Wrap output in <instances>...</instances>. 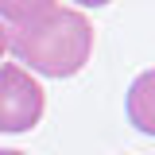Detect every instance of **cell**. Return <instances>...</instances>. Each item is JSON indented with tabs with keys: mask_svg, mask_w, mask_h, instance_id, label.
Returning <instances> with one entry per match:
<instances>
[{
	"mask_svg": "<svg viewBox=\"0 0 155 155\" xmlns=\"http://www.w3.org/2000/svg\"><path fill=\"white\" fill-rule=\"evenodd\" d=\"M8 51L23 62V70L43 78H74L93 54V27L78 8H51L31 23L8 31Z\"/></svg>",
	"mask_w": 155,
	"mask_h": 155,
	"instance_id": "1",
	"label": "cell"
},
{
	"mask_svg": "<svg viewBox=\"0 0 155 155\" xmlns=\"http://www.w3.org/2000/svg\"><path fill=\"white\" fill-rule=\"evenodd\" d=\"M47 109V97L31 70L19 62L0 66V132H31Z\"/></svg>",
	"mask_w": 155,
	"mask_h": 155,
	"instance_id": "2",
	"label": "cell"
},
{
	"mask_svg": "<svg viewBox=\"0 0 155 155\" xmlns=\"http://www.w3.org/2000/svg\"><path fill=\"white\" fill-rule=\"evenodd\" d=\"M128 120L143 136H155V70H143L132 81V89H128Z\"/></svg>",
	"mask_w": 155,
	"mask_h": 155,
	"instance_id": "3",
	"label": "cell"
},
{
	"mask_svg": "<svg viewBox=\"0 0 155 155\" xmlns=\"http://www.w3.org/2000/svg\"><path fill=\"white\" fill-rule=\"evenodd\" d=\"M51 8H54V0H0V23L19 27V23H31L35 16L51 12Z\"/></svg>",
	"mask_w": 155,
	"mask_h": 155,
	"instance_id": "4",
	"label": "cell"
},
{
	"mask_svg": "<svg viewBox=\"0 0 155 155\" xmlns=\"http://www.w3.org/2000/svg\"><path fill=\"white\" fill-rule=\"evenodd\" d=\"M74 4H81V8H105V4H113V0H74Z\"/></svg>",
	"mask_w": 155,
	"mask_h": 155,
	"instance_id": "5",
	"label": "cell"
},
{
	"mask_svg": "<svg viewBox=\"0 0 155 155\" xmlns=\"http://www.w3.org/2000/svg\"><path fill=\"white\" fill-rule=\"evenodd\" d=\"M4 51H8V27L0 23V58H4Z\"/></svg>",
	"mask_w": 155,
	"mask_h": 155,
	"instance_id": "6",
	"label": "cell"
},
{
	"mask_svg": "<svg viewBox=\"0 0 155 155\" xmlns=\"http://www.w3.org/2000/svg\"><path fill=\"white\" fill-rule=\"evenodd\" d=\"M0 155H23V151H4V147H0Z\"/></svg>",
	"mask_w": 155,
	"mask_h": 155,
	"instance_id": "7",
	"label": "cell"
}]
</instances>
